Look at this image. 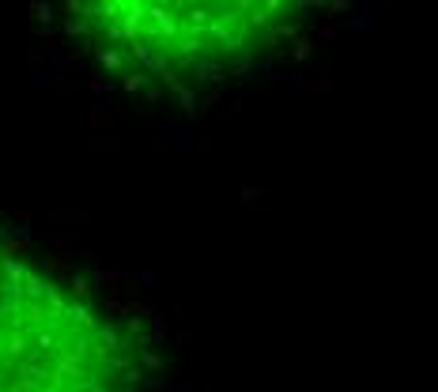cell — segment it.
Returning <instances> with one entry per match:
<instances>
[{
  "label": "cell",
  "mask_w": 438,
  "mask_h": 392,
  "mask_svg": "<svg viewBox=\"0 0 438 392\" xmlns=\"http://www.w3.org/2000/svg\"><path fill=\"white\" fill-rule=\"evenodd\" d=\"M325 0H65L72 42L137 91H193L295 38Z\"/></svg>",
  "instance_id": "cell-2"
},
{
  "label": "cell",
  "mask_w": 438,
  "mask_h": 392,
  "mask_svg": "<svg viewBox=\"0 0 438 392\" xmlns=\"http://www.w3.org/2000/svg\"><path fill=\"white\" fill-rule=\"evenodd\" d=\"M137 321L76 264L0 227V392H144Z\"/></svg>",
  "instance_id": "cell-1"
}]
</instances>
